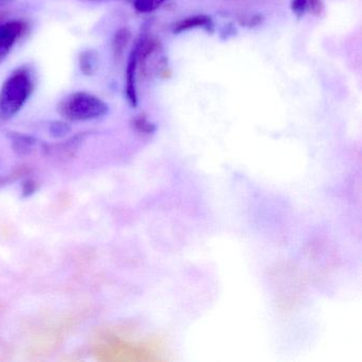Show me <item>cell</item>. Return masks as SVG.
<instances>
[{
    "label": "cell",
    "mask_w": 362,
    "mask_h": 362,
    "mask_svg": "<svg viewBox=\"0 0 362 362\" xmlns=\"http://www.w3.org/2000/svg\"><path fill=\"white\" fill-rule=\"evenodd\" d=\"M35 90V74L29 65L18 67L0 88V120L16 117Z\"/></svg>",
    "instance_id": "cell-1"
},
{
    "label": "cell",
    "mask_w": 362,
    "mask_h": 362,
    "mask_svg": "<svg viewBox=\"0 0 362 362\" xmlns=\"http://www.w3.org/2000/svg\"><path fill=\"white\" fill-rule=\"evenodd\" d=\"M58 112L69 122H90L105 117L109 113V105L96 95L75 92L58 103Z\"/></svg>",
    "instance_id": "cell-2"
},
{
    "label": "cell",
    "mask_w": 362,
    "mask_h": 362,
    "mask_svg": "<svg viewBox=\"0 0 362 362\" xmlns=\"http://www.w3.org/2000/svg\"><path fill=\"white\" fill-rule=\"evenodd\" d=\"M28 25L24 21H10L0 24V64L9 56L10 52L21 37H24Z\"/></svg>",
    "instance_id": "cell-3"
},
{
    "label": "cell",
    "mask_w": 362,
    "mask_h": 362,
    "mask_svg": "<svg viewBox=\"0 0 362 362\" xmlns=\"http://www.w3.org/2000/svg\"><path fill=\"white\" fill-rule=\"evenodd\" d=\"M139 61H137L136 48L133 47L129 57L126 71V97L130 107H136L139 105L136 90V73Z\"/></svg>",
    "instance_id": "cell-4"
},
{
    "label": "cell",
    "mask_w": 362,
    "mask_h": 362,
    "mask_svg": "<svg viewBox=\"0 0 362 362\" xmlns=\"http://www.w3.org/2000/svg\"><path fill=\"white\" fill-rule=\"evenodd\" d=\"M204 28L207 31H213V21L207 16H194L184 18L175 23L173 27V33L175 35L192 30V29Z\"/></svg>",
    "instance_id": "cell-5"
},
{
    "label": "cell",
    "mask_w": 362,
    "mask_h": 362,
    "mask_svg": "<svg viewBox=\"0 0 362 362\" xmlns=\"http://www.w3.org/2000/svg\"><path fill=\"white\" fill-rule=\"evenodd\" d=\"M100 58L96 50H84L79 56V67L84 76L92 77L98 71Z\"/></svg>",
    "instance_id": "cell-6"
},
{
    "label": "cell",
    "mask_w": 362,
    "mask_h": 362,
    "mask_svg": "<svg viewBox=\"0 0 362 362\" xmlns=\"http://www.w3.org/2000/svg\"><path fill=\"white\" fill-rule=\"evenodd\" d=\"M12 147L21 156H28L37 147V141L35 137L21 133H11Z\"/></svg>",
    "instance_id": "cell-7"
},
{
    "label": "cell",
    "mask_w": 362,
    "mask_h": 362,
    "mask_svg": "<svg viewBox=\"0 0 362 362\" xmlns=\"http://www.w3.org/2000/svg\"><path fill=\"white\" fill-rule=\"evenodd\" d=\"M323 9L321 0H291V10L298 18L310 12L319 16Z\"/></svg>",
    "instance_id": "cell-8"
},
{
    "label": "cell",
    "mask_w": 362,
    "mask_h": 362,
    "mask_svg": "<svg viewBox=\"0 0 362 362\" xmlns=\"http://www.w3.org/2000/svg\"><path fill=\"white\" fill-rule=\"evenodd\" d=\"M131 33L128 28L124 27L120 28L117 33L114 35L113 42H112V49H113V56L115 60L122 57V52L126 49L129 41H130Z\"/></svg>",
    "instance_id": "cell-9"
},
{
    "label": "cell",
    "mask_w": 362,
    "mask_h": 362,
    "mask_svg": "<svg viewBox=\"0 0 362 362\" xmlns=\"http://www.w3.org/2000/svg\"><path fill=\"white\" fill-rule=\"evenodd\" d=\"M167 0H132L135 11L141 14L151 13L158 10Z\"/></svg>",
    "instance_id": "cell-10"
},
{
    "label": "cell",
    "mask_w": 362,
    "mask_h": 362,
    "mask_svg": "<svg viewBox=\"0 0 362 362\" xmlns=\"http://www.w3.org/2000/svg\"><path fill=\"white\" fill-rule=\"evenodd\" d=\"M132 127L135 130L141 133H145V134H149V133H152L156 130V126L152 122H150L144 114H139V115L135 116L133 118Z\"/></svg>",
    "instance_id": "cell-11"
},
{
    "label": "cell",
    "mask_w": 362,
    "mask_h": 362,
    "mask_svg": "<svg viewBox=\"0 0 362 362\" xmlns=\"http://www.w3.org/2000/svg\"><path fill=\"white\" fill-rule=\"evenodd\" d=\"M71 132V127L65 122H54L50 124L49 133L54 139H62Z\"/></svg>",
    "instance_id": "cell-12"
},
{
    "label": "cell",
    "mask_w": 362,
    "mask_h": 362,
    "mask_svg": "<svg viewBox=\"0 0 362 362\" xmlns=\"http://www.w3.org/2000/svg\"><path fill=\"white\" fill-rule=\"evenodd\" d=\"M83 1H90V3H103V1H113V0H83ZM126 1H132V0H126Z\"/></svg>",
    "instance_id": "cell-13"
},
{
    "label": "cell",
    "mask_w": 362,
    "mask_h": 362,
    "mask_svg": "<svg viewBox=\"0 0 362 362\" xmlns=\"http://www.w3.org/2000/svg\"><path fill=\"white\" fill-rule=\"evenodd\" d=\"M13 0H0V6L6 5V4L11 3Z\"/></svg>",
    "instance_id": "cell-14"
}]
</instances>
